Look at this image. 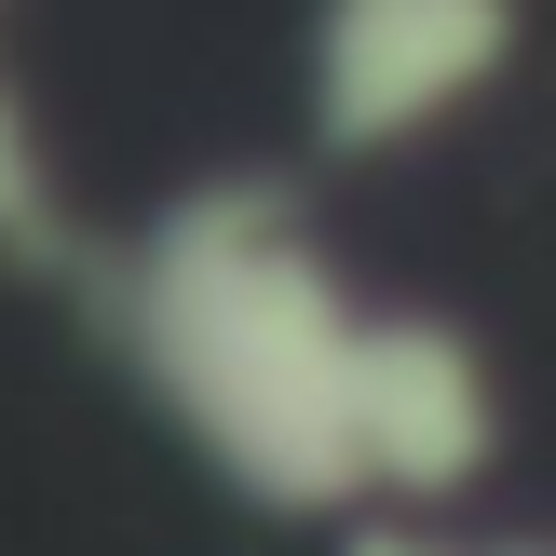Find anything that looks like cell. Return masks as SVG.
Listing matches in <instances>:
<instances>
[{"label":"cell","mask_w":556,"mask_h":556,"mask_svg":"<svg viewBox=\"0 0 556 556\" xmlns=\"http://www.w3.org/2000/svg\"><path fill=\"white\" fill-rule=\"evenodd\" d=\"M136 380L258 516H367V299L286 177H204L109 271Z\"/></svg>","instance_id":"1"},{"label":"cell","mask_w":556,"mask_h":556,"mask_svg":"<svg viewBox=\"0 0 556 556\" xmlns=\"http://www.w3.org/2000/svg\"><path fill=\"white\" fill-rule=\"evenodd\" d=\"M503 556H556V543H503Z\"/></svg>","instance_id":"5"},{"label":"cell","mask_w":556,"mask_h":556,"mask_svg":"<svg viewBox=\"0 0 556 556\" xmlns=\"http://www.w3.org/2000/svg\"><path fill=\"white\" fill-rule=\"evenodd\" d=\"M0 271H81V231H68V190H54V150H41V109L27 81L0 68Z\"/></svg>","instance_id":"3"},{"label":"cell","mask_w":556,"mask_h":556,"mask_svg":"<svg viewBox=\"0 0 556 556\" xmlns=\"http://www.w3.org/2000/svg\"><path fill=\"white\" fill-rule=\"evenodd\" d=\"M516 41L530 27L489 0H340V14H313V150L380 163V150L448 136L476 96L516 81Z\"/></svg>","instance_id":"2"},{"label":"cell","mask_w":556,"mask_h":556,"mask_svg":"<svg viewBox=\"0 0 556 556\" xmlns=\"http://www.w3.org/2000/svg\"><path fill=\"white\" fill-rule=\"evenodd\" d=\"M340 556H462V543H434L421 516H353V543Z\"/></svg>","instance_id":"4"}]
</instances>
